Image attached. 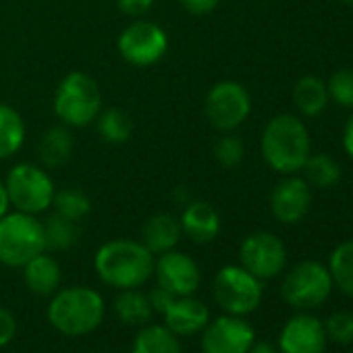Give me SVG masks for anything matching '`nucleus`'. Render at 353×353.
Listing matches in <instances>:
<instances>
[{
    "label": "nucleus",
    "instance_id": "f257e3e1",
    "mask_svg": "<svg viewBox=\"0 0 353 353\" xmlns=\"http://www.w3.org/2000/svg\"><path fill=\"white\" fill-rule=\"evenodd\" d=\"M154 254L133 239H112L94 256L100 281L114 289H139L154 274Z\"/></svg>",
    "mask_w": 353,
    "mask_h": 353
},
{
    "label": "nucleus",
    "instance_id": "f03ea898",
    "mask_svg": "<svg viewBox=\"0 0 353 353\" xmlns=\"http://www.w3.org/2000/svg\"><path fill=\"white\" fill-rule=\"evenodd\" d=\"M310 133L295 114H276L262 131L260 150L266 164L281 174H295L310 156Z\"/></svg>",
    "mask_w": 353,
    "mask_h": 353
},
{
    "label": "nucleus",
    "instance_id": "7ed1b4c3",
    "mask_svg": "<svg viewBox=\"0 0 353 353\" xmlns=\"http://www.w3.org/2000/svg\"><path fill=\"white\" fill-rule=\"evenodd\" d=\"M104 318V299L92 287H67L54 293L48 305V322L67 336L94 332Z\"/></svg>",
    "mask_w": 353,
    "mask_h": 353
},
{
    "label": "nucleus",
    "instance_id": "20e7f679",
    "mask_svg": "<svg viewBox=\"0 0 353 353\" xmlns=\"http://www.w3.org/2000/svg\"><path fill=\"white\" fill-rule=\"evenodd\" d=\"M52 108L65 127H85L102 110V92L88 73L71 71L59 83Z\"/></svg>",
    "mask_w": 353,
    "mask_h": 353
},
{
    "label": "nucleus",
    "instance_id": "39448f33",
    "mask_svg": "<svg viewBox=\"0 0 353 353\" xmlns=\"http://www.w3.org/2000/svg\"><path fill=\"white\" fill-rule=\"evenodd\" d=\"M42 252H46V239L38 216L15 210L0 219V264L23 268Z\"/></svg>",
    "mask_w": 353,
    "mask_h": 353
},
{
    "label": "nucleus",
    "instance_id": "423d86ee",
    "mask_svg": "<svg viewBox=\"0 0 353 353\" xmlns=\"http://www.w3.org/2000/svg\"><path fill=\"white\" fill-rule=\"evenodd\" d=\"M5 188L11 206L19 212L34 214V216L50 210L57 194L48 168H42L32 162L15 164L7 174Z\"/></svg>",
    "mask_w": 353,
    "mask_h": 353
},
{
    "label": "nucleus",
    "instance_id": "0eeeda50",
    "mask_svg": "<svg viewBox=\"0 0 353 353\" xmlns=\"http://www.w3.org/2000/svg\"><path fill=\"white\" fill-rule=\"evenodd\" d=\"M332 291V276L328 268L316 260L295 264L283 279V299L297 310H312L322 305Z\"/></svg>",
    "mask_w": 353,
    "mask_h": 353
},
{
    "label": "nucleus",
    "instance_id": "6e6552de",
    "mask_svg": "<svg viewBox=\"0 0 353 353\" xmlns=\"http://www.w3.org/2000/svg\"><path fill=\"white\" fill-rule=\"evenodd\" d=\"M214 299L233 316H248L262 301V281L243 266H223L214 276Z\"/></svg>",
    "mask_w": 353,
    "mask_h": 353
},
{
    "label": "nucleus",
    "instance_id": "1a4fd4ad",
    "mask_svg": "<svg viewBox=\"0 0 353 353\" xmlns=\"http://www.w3.org/2000/svg\"><path fill=\"white\" fill-rule=\"evenodd\" d=\"M206 119L216 131L229 133L243 125L252 112V96L239 81L225 79L212 85L206 96Z\"/></svg>",
    "mask_w": 353,
    "mask_h": 353
},
{
    "label": "nucleus",
    "instance_id": "9d476101",
    "mask_svg": "<svg viewBox=\"0 0 353 353\" xmlns=\"http://www.w3.org/2000/svg\"><path fill=\"white\" fill-rule=\"evenodd\" d=\"M117 46L129 65L150 67L168 52V36L160 26L145 19H135L121 32Z\"/></svg>",
    "mask_w": 353,
    "mask_h": 353
},
{
    "label": "nucleus",
    "instance_id": "9b49d317",
    "mask_svg": "<svg viewBox=\"0 0 353 353\" xmlns=\"http://www.w3.org/2000/svg\"><path fill=\"white\" fill-rule=\"evenodd\" d=\"M239 262L256 279L268 281L283 272L287 264V250L276 235L268 231H256L241 241Z\"/></svg>",
    "mask_w": 353,
    "mask_h": 353
},
{
    "label": "nucleus",
    "instance_id": "f8f14e48",
    "mask_svg": "<svg viewBox=\"0 0 353 353\" xmlns=\"http://www.w3.org/2000/svg\"><path fill=\"white\" fill-rule=\"evenodd\" d=\"M254 341L256 332L243 316H219L202 330L204 353H248Z\"/></svg>",
    "mask_w": 353,
    "mask_h": 353
},
{
    "label": "nucleus",
    "instance_id": "ddd939ff",
    "mask_svg": "<svg viewBox=\"0 0 353 353\" xmlns=\"http://www.w3.org/2000/svg\"><path fill=\"white\" fill-rule=\"evenodd\" d=\"M154 274L160 287L170 291L174 297L194 295L202 283V272L196 260L183 252H164L154 262Z\"/></svg>",
    "mask_w": 353,
    "mask_h": 353
},
{
    "label": "nucleus",
    "instance_id": "4468645a",
    "mask_svg": "<svg viewBox=\"0 0 353 353\" xmlns=\"http://www.w3.org/2000/svg\"><path fill=\"white\" fill-rule=\"evenodd\" d=\"M312 206V188L305 183L303 176L289 174L270 194V210L272 216L283 225L299 223Z\"/></svg>",
    "mask_w": 353,
    "mask_h": 353
},
{
    "label": "nucleus",
    "instance_id": "2eb2a0df",
    "mask_svg": "<svg viewBox=\"0 0 353 353\" xmlns=\"http://www.w3.org/2000/svg\"><path fill=\"white\" fill-rule=\"evenodd\" d=\"M326 330L312 314H297L287 320L279 334L281 353H324Z\"/></svg>",
    "mask_w": 353,
    "mask_h": 353
},
{
    "label": "nucleus",
    "instance_id": "dca6fc26",
    "mask_svg": "<svg viewBox=\"0 0 353 353\" xmlns=\"http://www.w3.org/2000/svg\"><path fill=\"white\" fill-rule=\"evenodd\" d=\"M162 316L164 326L176 336H192L196 332H202L204 326L210 322V312L206 303H202L194 295L176 297Z\"/></svg>",
    "mask_w": 353,
    "mask_h": 353
},
{
    "label": "nucleus",
    "instance_id": "f3484780",
    "mask_svg": "<svg viewBox=\"0 0 353 353\" xmlns=\"http://www.w3.org/2000/svg\"><path fill=\"white\" fill-rule=\"evenodd\" d=\"M179 223H181L183 235L190 237L194 243H200V245L214 241L219 231H221L219 212L214 210V206H210L208 202H202V200L190 202L183 208Z\"/></svg>",
    "mask_w": 353,
    "mask_h": 353
},
{
    "label": "nucleus",
    "instance_id": "a211bd4d",
    "mask_svg": "<svg viewBox=\"0 0 353 353\" xmlns=\"http://www.w3.org/2000/svg\"><path fill=\"white\" fill-rule=\"evenodd\" d=\"M181 223L176 216L168 214V212H160L154 214L145 221L143 229H141V243L156 256L170 252L176 248V243L181 241Z\"/></svg>",
    "mask_w": 353,
    "mask_h": 353
},
{
    "label": "nucleus",
    "instance_id": "6ab92c4d",
    "mask_svg": "<svg viewBox=\"0 0 353 353\" xmlns=\"http://www.w3.org/2000/svg\"><path fill=\"white\" fill-rule=\"evenodd\" d=\"M61 266L59 262L48 256L46 252L38 254L23 266V281L28 289L40 297H48L59 291L61 287Z\"/></svg>",
    "mask_w": 353,
    "mask_h": 353
},
{
    "label": "nucleus",
    "instance_id": "aec40b11",
    "mask_svg": "<svg viewBox=\"0 0 353 353\" xmlns=\"http://www.w3.org/2000/svg\"><path fill=\"white\" fill-rule=\"evenodd\" d=\"M73 154V137L65 125L50 127L40 139V160L44 168H61L69 162Z\"/></svg>",
    "mask_w": 353,
    "mask_h": 353
},
{
    "label": "nucleus",
    "instance_id": "412c9836",
    "mask_svg": "<svg viewBox=\"0 0 353 353\" xmlns=\"http://www.w3.org/2000/svg\"><path fill=\"white\" fill-rule=\"evenodd\" d=\"M293 102L303 117H307V119L318 117L328 104L326 83L320 77L303 75L301 79H297V83L293 88Z\"/></svg>",
    "mask_w": 353,
    "mask_h": 353
},
{
    "label": "nucleus",
    "instance_id": "4be33fe9",
    "mask_svg": "<svg viewBox=\"0 0 353 353\" xmlns=\"http://www.w3.org/2000/svg\"><path fill=\"white\" fill-rule=\"evenodd\" d=\"M112 305H114L117 318L131 326L148 324L154 314L148 293H141L139 289H121V293L114 297Z\"/></svg>",
    "mask_w": 353,
    "mask_h": 353
},
{
    "label": "nucleus",
    "instance_id": "5701e85b",
    "mask_svg": "<svg viewBox=\"0 0 353 353\" xmlns=\"http://www.w3.org/2000/svg\"><path fill=\"white\" fill-rule=\"evenodd\" d=\"M26 141L23 117L9 104L0 102V160L15 156Z\"/></svg>",
    "mask_w": 353,
    "mask_h": 353
},
{
    "label": "nucleus",
    "instance_id": "b1692460",
    "mask_svg": "<svg viewBox=\"0 0 353 353\" xmlns=\"http://www.w3.org/2000/svg\"><path fill=\"white\" fill-rule=\"evenodd\" d=\"M131 353H181V343L164 324H152L135 334Z\"/></svg>",
    "mask_w": 353,
    "mask_h": 353
},
{
    "label": "nucleus",
    "instance_id": "393cba45",
    "mask_svg": "<svg viewBox=\"0 0 353 353\" xmlns=\"http://www.w3.org/2000/svg\"><path fill=\"white\" fill-rule=\"evenodd\" d=\"M301 172L305 183L316 190H330L341 181V166L328 154H310L301 166Z\"/></svg>",
    "mask_w": 353,
    "mask_h": 353
},
{
    "label": "nucleus",
    "instance_id": "a878e982",
    "mask_svg": "<svg viewBox=\"0 0 353 353\" xmlns=\"http://www.w3.org/2000/svg\"><path fill=\"white\" fill-rule=\"evenodd\" d=\"M94 123L98 127L100 137L108 143H125L133 133V121L121 108L100 110V114L96 117Z\"/></svg>",
    "mask_w": 353,
    "mask_h": 353
},
{
    "label": "nucleus",
    "instance_id": "bb28decb",
    "mask_svg": "<svg viewBox=\"0 0 353 353\" xmlns=\"http://www.w3.org/2000/svg\"><path fill=\"white\" fill-rule=\"evenodd\" d=\"M44 239H46V250L54 252H65L73 248L79 239V227L77 223L61 216V214H50L44 223Z\"/></svg>",
    "mask_w": 353,
    "mask_h": 353
},
{
    "label": "nucleus",
    "instance_id": "cd10ccee",
    "mask_svg": "<svg viewBox=\"0 0 353 353\" xmlns=\"http://www.w3.org/2000/svg\"><path fill=\"white\" fill-rule=\"evenodd\" d=\"M328 272L332 276V285L353 297V241H345L334 248L330 254Z\"/></svg>",
    "mask_w": 353,
    "mask_h": 353
},
{
    "label": "nucleus",
    "instance_id": "c85d7f7f",
    "mask_svg": "<svg viewBox=\"0 0 353 353\" xmlns=\"http://www.w3.org/2000/svg\"><path fill=\"white\" fill-rule=\"evenodd\" d=\"M52 206H54V212L73 221V223H79L83 221L90 212H92V202L90 198L81 192V190H75V188H67V190H61L54 194V200H52Z\"/></svg>",
    "mask_w": 353,
    "mask_h": 353
},
{
    "label": "nucleus",
    "instance_id": "c756f323",
    "mask_svg": "<svg viewBox=\"0 0 353 353\" xmlns=\"http://www.w3.org/2000/svg\"><path fill=\"white\" fill-rule=\"evenodd\" d=\"M328 90V100L343 108H353V71L351 69H341L332 73V77L326 83Z\"/></svg>",
    "mask_w": 353,
    "mask_h": 353
},
{
    "label": "nucleus",
    "instance_id": "7c9ffc66",
    "mask_svg": "<svg viewBox=\"0 0 353 353\" xmlns=\"http://www.w3.org/2000/svg\"><path fill=\"white\" fill-rule=\"evenodd\" d=\"M245 156V145L237 135H223L214 143V158L225 166V168H235L241 164Z\"/></svg>",
    "mask_w": 353,
    "mask_h": 353
},
{
    "label": "nucleus",
    "instance_id": "2f4dec72",
    "mask_svg": "<svg viewBox=\"0 0 353 353\" xmlns=\"http://www.w3.org/2000/svg\"><path fill=\"white\" fill-rule=\"evenodd\" d=\"M324 330L339 345L353 343V314L351 312H334V314H330L326 318Z\"/></svg>",
    "mask_w": 353,
    "mask_h": 353
},
{
    "label": "nucleus",
    "instance_id": "473e14b6",
    "mask_svg": "<svg viewBox=\"0 0 353 353\" xmlns=\"http://www.w3.org/2000/svg\"><path fill=\"white\" fill-rule=\"evenodd\" d=\"M17 334V320L13 312L5 305H0V347H7Z\"/></svg>",
    "mask_w": 353,
    "mask_h": 353
},
{
    "label": "nucleus",
    "instance_id": "72a5a7b5",
    "mask_svg": "<svg viewBox=\"0 0 353 353\" xmlns=\"http://www.w3.org/2000/svg\"><path fill=\"white\" fill-rule=\"evenodd\" d=\"M117 7L123 15L139 19L154 7V0H117Z\"/></svg>",
    "mask_w": 353,
    "mask_h": 353
},
{
    "label": "nucleus",
    "instance_id": "f704fd0d",
    "mask_svg": "<svg viewBox=\"0 0 353 353\" xmlns=\"http://www.w3.org/2000/svg\"><path fill=\"white\" fill-rule=\"evenodd\" d=\"M148 299H150V305H152V310H154V312L164 314V312H166V307H168L176 297H174L170 291H166L164 287L156 285V287L148 293Z\"/></svg>",
    "mask_w": 353,
    "mask_h": 353
},
{
    "label": "nucleus",
    "instance_id": "c9c22d12",
    "mask_svg": "<svg viewBox=\"0 0 353 353\" xmlns=\"http://www.w3.org/2000/svg\"><path fill=\"white\" fill-rule=\"evenodd\" d=\"M219 3L221 0H181L185 11H190L192 15H208L219 7Z\"/></svg>",
    "mask_w": 353,
    "mask_h": 353
},
{
    "label": "nucleus",
    "instance_id": "e433bc0d",
    "mask_svg": "<svg viewBox=\"0 0 353 353\" xmlns=\"http://www.w3.org/2000/svg\"><path fill=\"white\" fill-rule=\"evenodd\" d=\"M343 148H345L347 156L353 160V114L349 117V121L345 123V129H343Z\"/></svg>",
    "mask_w": 353,
    "mask_h": 353
},
{
    "label": "nucleus",
    "instance_id": "4c0bfd02",
    "mask_svg": "<svg viewBox=\"0 0 353 353\" xmlns=\"http://www.w3.org/2000/svg\"><path fill=\"white\" fill-rule=\"evenodd\" d=\"M248 353H279V351L268 341H254V345L250 347Z\"/></svg>",
    "mask_w": 353,
    "mask_h": 353
},
{
    "label": "nucleus",
    "instance_id": "58836bf2",
    "mask_svg": "<svg viewBox=\"0 0 353 353\" xmlns=\"http://www.w3.org/2000/svg\"><path fill=\"white\" fill-rule=\"evenodd\" d=\"M9 210H11V202L7 196V188H5V181H0V219H3Z\"/></svg>",
    "mask_w": 353,
    "mask_h": 353
},
{
    "label": "nucleus",
    "instance_id": "ea45409f",
    "mask_svg": "<svg viewBox=\"0 0 353 353\" xmlns=\"http://www.w3.org/2000/svg\"><path fill=\"white\" fill-rule=\"evenodd\" d=\"M343 5H347V7H353V0H341Z\"/></svg>",
    "mask_w": 353,
    "mask_h": 353
}]
</instances>
